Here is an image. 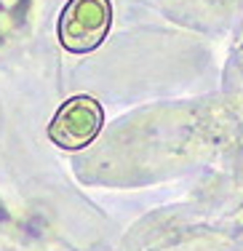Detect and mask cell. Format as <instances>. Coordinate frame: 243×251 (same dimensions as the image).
<instances>
[{
  "label": "cell",
  "mask_w": 243,
  "mask_h": 251,
  "mask_svg": "<svg viewBox=\"0 0 243 251\" xmlns=\"http://www.w3.org/2000/svg\"><path fill=\"white\" fill-rule=\"evenodd\" d=\"M104 123V110L94 97H73L56 110L49 126V136L62 150H83L99 136Z\"/></svg>",
  "instance_id": "cell-2"
},
{
  "label": "cell",
  "mask_w": 243,
  "mask_h": 251,
  "mask_svg": "<svg viewBox=\"0 0 243 251\" xmlns=\"http://www.w3.org/2000/svg\"><path fill=\"white\" fill-rule=\"evenodd\" d=\"M112 25L110 0H70L59 16V40L67 51L86 53L102 46Z\"/></svg>",
  "instance_id": "cell-1"
}]
</instances>
